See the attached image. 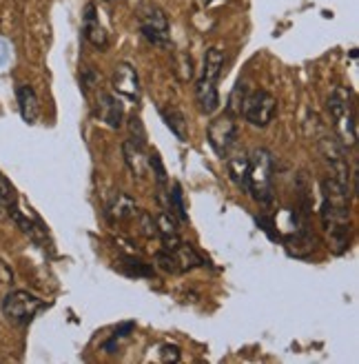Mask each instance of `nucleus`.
Listing matches in <instances>:
<instances>
[{
    "label": "nucleus",
    "mask_w": 359,
    "mask_h": 364,
    "mask_svg": "<svg viewBox=\"0 0 359 364\" xmlns=\"http://www.w3.org/2000/svg\"><path fill=\"white\" fill-rule=\"evenodd\" d=\"M321 225L328 235V247L344 253L350 245V189L348 182L333 176L321 180Z\"/></svg>",
    "instance_id": "1"
},
{
    "label": "nucleus",
    "mask_w": 359,
    "mask_h": 364,
    "mask_svg": "<svg viewBox=\"0 0 359 364\" xmlns=\"http://www.w3.org/2000/svg\"><path fill=\"white\" fill-rule=\"evenodd\" d=\"M222 71H224V53L218 47L206 49L202 76L195 82V102H197V109H200L204 116L215 114L220 107L218 82H220Z\"/></svg>",
    "instance_id": "2"
},
{
    "label": "nucleus",
    "mask_w": 359,
    "mask_h": 364,
    "mask_svg": "<svg viewBox=\"0 0 359 364\" xmlns=\"http://www.w3.org/2000/svg\"><path fill=\"white\" fill-rule=\"evenodd\" d=\"M273 178H275V160L273 154L260 147L248 156V180L246 193L253 196L255 203L271 205L273 203Z\"/></svg>",
    "instance_id": "3"
},
{
    "label": "nucleus",
    "mask_w": 359,
    "mask_h": 364,
    "mask_svg": "<svg viewBox=\"0 0 359 364\" xmlns=\"http://www.w3.org/2000/svg\"><path fill=\"white\" fill-rule=\"evenodd\" d=\"M326 107L331 112V118L335 122V129L342 138L346 147H355L357 142V116H355V102H353V91L337 85L331 89Z\"/></svg>",
    "instance_id": "4"
},
{
    "label": "nucleus",
    "mask_w": 359,
    "mask_h": 364,
    "mask_svg": "<svg viewBox=\"0 0 359 364\" xmlns=\"http://www.w3.org/2000/svg\"><path fill=\"white\" fill-rule=\"evenodd\" d=\"M138 23H140V33L149 45L167 49L171 45L169 36V18L158 7L155 3H145L138 9Z\"/></svg>",
    "instance_id": "5"
},
{
    "label": "nucleus",
    "mask_w": 359,
    "mask_h": 364,
    "mask_svg": "<svg viewBox=\"0 0 359 364\" xmlns=\"http://www.w3.org/2000/svg\"><path fill=\"white\" fill-rule=\"evenodd\" d=\"M277 114V100L273 94H268L264 89H255V91H246V96L242 100V112L240 116L253 127H268L273 122Z\"/></svg>",
    "instance_id": "6"
},
{
    "label": "nucleus",
    "mask_w": 359,
    "mask_h": 364,
    "mask_svg": "<svg viewBox=\"0 0 359 364\" xmlns=\"http://www.w3.org/2000/svg\"><path fill=\"white\" fill-rule=\"evenodd\" d=\"M43 306H45V302L38 296H33L31 291L18 289V291H11V294L5 296V300H3V314H5V318L11 324L27 326Z\"/></svg>",
    "instance_id": "7"
},
{
    "label": "nucleus",
    "mask_w": 359,
    "mask_h": 364,
    "mask_svg": "<svg viewBox=\"0 0 359 364\" xmlns=\"http://www.w3.org/2000/svg\"><path fill=\"white\" fill-rule=\"evenodd\" d=\"M206 138H209L211 149L220 158H224L238 144V122H236V118L224 114L220 118L211 120Z\"/></svg>",
    "instance_id": "8"
},
{
    "label": "nucleus",
    "mask_w": 359,
    "mask_h": 364,
    "mask_svg": "<svg viewBox=\"0 0 359 364\" xmlns=\"http://www.w3.org/2000/svg\"><path fill=\"white\" fill-rule=\"evenodd\" d=\"M319 151L324 156V160L331 167V176L348 182V158H346V144L339 140L337 136H321L319 138Z\"/></svg>",
    "instance_id": "9"
},
{
    "label": "nucleus",
    "mask_w": 359,
    "mask_h": 364,
    "mask_svg": "<svg viewBox=\"0 0 359 364\" xmlns=\"http://www.w3.org/2000/svg\"><path fill=\"white\" fill-rule=\"evenodd\" d=\"M111 87L118 96L129 98L131 102H138L142 96V87H140V76L133 65L129 63H120L114 69V76H111Z\"/></svg>",
    "instance_id": "10"
},
{
    "label": "nucleus",
    "mask_w": 359,
    "mask_h": 364,
    "mask_svg": "<svg viewBox=\"0 0 359 364\" xmlns=\"http://www.w3.org/2000/svg\"><path fill=\"white\" fill-rule=\"evenodd\" d=\"M96 116L100 122L111 127V129H120L122 120H124V107L114 94L102 91V94L98 96V102H96Z\"/></svg>",
    "instance_id": "11"
},
{
    "label": "nucleus",
    "mask_w": 359,
    "mask_h": 364,
    "mask_svg": "<svg viewBox=\"0 0 359 364\" xmlns=\"http://www.w3.org/2000/svg\"><path fill=\"white\" fill-rule=\"evenodd\" d=\"M226 169H228V178L233 180V185L238 189H242L246 193V180H248V154L244 149H240L238 144L233 147L224 158Z\"/></svg>",
    "instance_id": "12"
},
{
    "label": "nucleus",
    "mask_w": 359,
    "mask_h": 364,
    "mask_svg": "<svg viewBox=\"0 0 359 364\" xmlns=\"http://www.w3.org/2000/svg\"><path fill=\"white\" fill-rule=\"evenodd\" d=\"M82 33H84V38L92 43L96 49L104 51L106 45H109V36H106L104 27L100 25V18L96 14V5L94 3H89L87 9H84V21H82Z\"/></svg>",
    "instance_id": "13"
},
{
    "label": "nucleus",
    "mask_w": 359,
    "mask_h": 364,
    "mask_svg": "<svg viewBox=\"0 0 359 364\" xmlns=\"http://www.w3.org/2000/svg\"><path fill=\"white\" fill-rule=\"evenodd\" d=\"M16 100H18V112H21V116L27 124H33L35 120H38L40 102H38V94L33 91V87L18 85L16 87Z\"/></svg>",
    "instance_id": "14"
},
{
    "label": "nucleus",
    "mask_w": 359,
    "mask_h": 364,
    "mask_svg": "<svg viewBox=\"0 0 359 364\" xmlns=\"http://www.w3.org/2000/svg\"><path fill=\"white\" fill-rule=\"evenodd\" d=\"M153 220H155V233H158L160 242L165 245V249L173 251L180 242H182V238H180V229H177L180 223L169 211H162L160 215H155Z\"/></svg>",
    "instance_id": "15"
},
{
    "label": "nucleus",
    "mask_w": 359,
    "mask_h": 364,
    "mask_svg": "<svg viewBox=\"0 0 359 364\" xmlns=\"http://www.w3.org/2000/svg\"><path fill=\"white\" fill-rule=\"evenodd\" d=\"M122 156H124V162H127L129 171L136 178H142L147 173V144H140L129 138L122 144Z\"/></svg>",
    "instance_id": "16"
},
{
    "label": "nucleus",
    "mask_w": 359,
    "mask_h": 364,
    "mask_svg": "<svg viewBox=\"0 0 359 364\" xmlns=\"http://www.w3.org/2000/svg\"><path fill=\"white\" fill-rule=\"evenodd\" d=\"M104 213L111 223H127V220H131V218H136V213H138L136 200L127 193H118L109 203V207H106Z\"/></svg>",
    "instance_id": "17"
},
{
    "label": "nucleus",
    "mask_w": 359,
    "mask_h": 364,
    "mask_svg": "<svg viewBox=\"0 0 359 364\" xmlns=\"http://www.w3.org/2000/svg\"><path fill=\"white\" fill-rule=\"evenodd\" d=\"M160 116H162L165 124L169 127V129L177 136V140L187 142L189 140V127H187V118L184 114L180 112V109L175 107H158Z\"/></svg>",
    "instance_id": "18"
},
{
    "label": "nucleus",
    "mask_w": 359,
    "mask_h": 364,
    "mask_svg": "<svg viewBox=\"0 0 359 364\" xmlns=\"http://www.w3.org/2000/svg\"><path fill=\"white\" fill-rule=\"evenodd\" d=\"M167 211L175 218L180 225L189 223V213H187V205H184V193H182V187H180V182H173V185H169V205H167Z\"/></svg>",
    "instance_id": "19"
},
{
    "label": "nucleus",
    "mask_w": 359,
    "mask_h": 364,
    "mask_svg": "<svg viewBox=\"0 0 359 364\" xmlns=\"http://www.w3.org/2000/svg\"><path fill=\"white\" fill-rule=\"evenodd\" d=\"M173 253H175L177 264H180V273H182V271H191L195 267H202L204 264V258L191 245H187L184 240L173 249Z\"/></svg>",
    "instance_id": "20"
},
{
    "label": "nucleus",
    "mask_w": 359,
    "mask_h": 364,
    "mask_svg": "<svg viewBox=\"0 0 359 364\" xmlns=\"http://www.w3.org/2000/svg\"><path fill=\"white\" fill-rule=\"evenodd\" d=\"M246 85L240 80L238 82V87L233 89V94L228 96V102H226V114L228 116H233V118H238L240 116V112H242V100H244V96H246Z\"/></svg>",
    "instance_id": "21"
},
{
    "label": "nucleus",
    "mask_w": 359,
    "mask_h": 364,
    "mask_svg": "<svg viewBox=\"0 0 359 364\" xmlns=\"http://www.w3.org/2000/svg\"><path fill=\"white\" fill-rule=\"evenodd\" d=\"M122 267H124V273H127V276H136V278H151L153 276V267H149L142 260H136V258H124Z\"/></svg>",
    "instance_id": "22"
},
{
    "label": "nucleus",
    "mask_w": 359,
    "mask_h": 364,
    "mask_svg": "<svg viewBox=\"0 0 359 364\" xmlns=\"http://www.w3.org/2000/svg\"><path fill=\"white\" fill-rule=\"evenodd\" d=\"M0 209H16V189L5 176H0Z\"/></svg>",
    "instance_id": "23"
},
{
    "label": "nucleus",
    "mask_w": 359,
    "mask_h": 364,
    "mask_svg": "<svg viewBox=\"0 0 359 364\" xmlns=\"http://www.w3.org/2000/svg\"><path fill=\"white\" fill-rule=\"evenodd\" d=\"M155 264L165 273H180V264H177L175 253L169 251V249H162V251L155 253Z\"/></svg>",
    "instance_id": "24"
},
{
    "label": "nucleus",
    "mask_w": 359,
    "mask_h": 364,
    "mask_svg": "<svg viewBox=\"0 0 359 364\" xmlns=\"http://www.w3.org/2000/svg\"><path fill=\"white\" fill-rule=\"evenodd\" d=\"M127 124H129V138L140 142V144H147V132H145V124H142L140 116L133 114Z\"/></svg>",
    "instance_id": "25"
},
{
    "label": "nucleus",
    "mask_w": 359,
    "mask_h": 364,
    "mask_svg": "<svg viewBox=\"0 0 359 364\" xmlns=\"http://www.w3.org/2000/svg\"><path fill=\"white\" fill-rule=\"evenodd\" d=\"M133 326H136L133 322H124L122 326H118L116 333L111 336V340H109V342H104V349L109 351V353H114L116 342H118V340H122V338H127V336H129V331H133Z\"/></svg>",
    "instance_id": "26"
},
{
    "label": "nucleus",
    "mask_w": 359,
    "mask_h": 364,
    "mask_svg": "<svg viewBox=\"0 0 359 364\" xmlns=\"http://www.w3.org/2000/svg\"><path fill=\"white\" fill-rule=\"evenodd\" d=\"M180 63H177V67H175V71H180V69H184L182 71V80H191L193 78V60H191V56H187V53H180Z\"/></svg>",
    "instance_id": "27"
},
{
    "label": "nucleus",
    "mask_w": 359,
    "mask_h": 364,
    "mask_svg": "<svg viewBox=\"0 0 359 364\" xmlns=\"http://www.w3.org/2000/svg\"><path fill=\"white\" fill-rule=\"evenodd\" d=\"M160 360L162 362H180V349L175 344H162L160 347Z\"/></svg>",
    "instance_id": "28"
},
{
    "label": "nucleus",
    "mask_w": 359,
    "mask_h": 364,
    "mask_svg": "<svg viewBox=\"0 0 359 364\" xmlns=\"http://www.w3.org/2000/svg\"><path fill=\"white\" fill-rule=\"evenodd\" d=\"M98 80H100V76L96 74V71H94L92 67L87 65V67L82 69V89H84V91H89L92 87H96V82H98Z\"/></svg>",
    "instance_id": "29"
},
{
    "label": "nucleus",
    "mask_w": 359,
    "mask_h": 364,
    "mask_svg": "<svg viewBox=\"0 0 359 364\" xmlns=\"http://www.w3.org/2000/svg\"><path fill=\"white\" fill-rule=\"evenodd\" d=\"M202 3H204L206 7H213V5H222V3H226V0H202Z\"/></svg>",
    "instance_id": "30"
},
{
    "label": "nucleus",
    "mask_w": 359,
    "mask_h": 364,
    "mask_svg": "<svg viewBox=\"0 0 359 364\" xmlns=\"http://www.w3.org/2000/svg\"><path fill=\"white\" fill-rule=\"evenodd\" d=\"M106 3H116V0H106Z\"/></svg>",
    "instance_id": "31"
}]
</instances>
